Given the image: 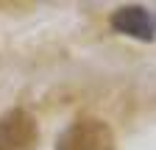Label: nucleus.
Listing matches in <instances>:
<instances>
[{
	"label": "nucleus",
	"mask_w": 156,
	"mask_h": 150,
	"mask_svg": "<svg viewBox=\"0 0 156 150\" xmlns=\"http://www.w3.org/2000/svg\"><path fill=\"white\" fill-rule=\"evenodd\" d=\"M56 150H114V134L101 120H78L62 131Z\"/></svg>",
	"instance_id": "1"
},
{
	"label": "nucleus",
	"mask_w": 156,
	"mask_h": 150,
	"mask_svg": "<svg viewBox=\"0 0 156 150\" xmlns=\"http://www.w3.org/2000/svg\"><path fill=\"white\" fill-rule=\"evenodd\" d=\"M109 22L117 33H126L136 42H153L156 39V17L142 6H120L114 9Z\"/></svg>",
	"instance_id": "3"
},
{
	"label": "nucleus",
	"mask_w": 156,
	"mask_h": 150,
	"mask_svg": "<svg viewBox=\"0 0 156 150\" xmlns=\"http://www.w3.org/2000/svg\"><path fill=\"white\" fill-rule=\"evenodd\" d=\"M36 139V120L28 111L11 108L0 117V150H34Z\"/></svg>",
	"instance_id": "2"
}]
</instances>
